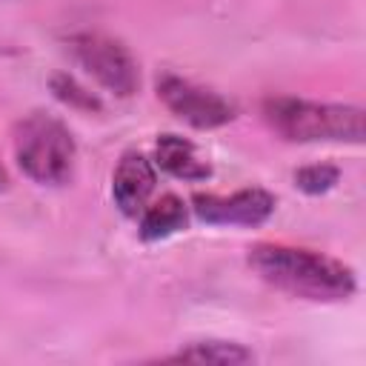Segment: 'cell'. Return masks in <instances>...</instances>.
Masks as SVG:
<instances>
[{"label":"cell","mask_w":366,"mask_h":366,"mask_svg":"<svg viewBox=\"0 0 366 366\" xmlns=\"http://www.w3.org/2000/svg\"><path fill=\"white\" fill-rule=\"evenodd\" d=\"M9 186V174H6V166L0 163V189H6Z\"/></svg>","instance_id":"13"},{"label":"cell","mask_w":366,"mask_h":366,"mask_svg":"<svg viewBox=\"0 0 366 366\" xmlns=\"http://www.w3.org/2000/svg\"><path fill=\"white\" fill-rule=\"evenodd\" d=\"M49 86H51V94H54L60 103H66L69 109H77V112H100V109H103L100 97L92 94L86 86H80L71 74H54V77L49 80Z\"/></svg>","instance_id":"11"},{"label":"cell","mask_w":366,"mask_h":366,"mask_svg":"<svg viewBox=\"0 0 366 366\" xmlns=\"http://www.w3.org/2000/svg\"><path fill=\"white\" fill-rule=\"evenodd\" d=\"M274 194L266 189H237L232 194H194L192 212L209 226H260L274 212Z\"/></svg>","instance_id":"6"},{"label":"cell","mask_w":366,"mask_h":366,"mask_svg":"<svg viewBox=\"0 0 366 366\" xmlns=\"http://www.w3.org/2000/svg\"><path fill=\"white\" fill-rule=\"evenodd\" d=\"M340 180V169L332 163H312L295 172V186L306 194H326Z\"/></svg>","instance_id":"12"},{"label":"cell","mask_w":366,"mask_h":366,"mask_svg":"<svg viewBox=\"0 0 366 366\" xmlns=\"http://www.w3.org/2000/svg\"><path fill=\"white\" fill-rule=\"evenodd\" d=\"M166 360H186V363H220V366H237L254 360L252 349L234 340H194L189 346H180L172 357Z\"/></svg>","instance_id":"10"},{"label":"cell","mask_w":366,"mask_h":366,"mask_svg":"<svg viewBox=\"0 0 366 366\" xmlns=\"http://www.w3.org/2000/svg\"><path fill=\"white\" fill-rule=\"evenodd\" d=\"M11 149L20 172L40 186H63L74 177L77 143L69 126L49 112H29L14 123Z\"/></svg>","instance_id":"3"},{"label":"cell","mask_w":366,"mask_h":366,"mask_svg":"<svg viewBox=\"0 0 366 366\" xmlns=\"http://www.w3.org/2000/svg\"><path fill=\"white\" fill-rule=\"evenodd\" d=\"M249 266L269 286L315 303L349 300L357 289V277L343 260L303 246L257 243L249 249Z\"/></svg>","instance_id":"1"},{"label":"cell","mask_w":366,"mask_h":366,"mask_svg":"<svg viewBox=\"0 0 366 366\" xmlns=\"http://www.w3.org/2000/svg\"><path fill=\"white\" fill-rule=\"evenodd\" d=\"M157 97L177 120L189 123L192 129H220V126L232 123L237 114L232 100H226L214 89L197 86L180 74H160Z\"/></svg>","instance_id":"5"},{"label":"cell","mask_w":366,"mask_h":366,"mask_svg":"<svg viewBox=\"0 0 366 366\" xmlns=\"http://www.w3.org/2000/svg\"><path fill=\"white\" fill-rule=\"evenodd\" d=\"M74 63L114 97H132L140 86L134 54L114 37L100 31H77L66 40Z\"/></svg>","instance_id":"4"},{"label":"cell","mask_w":366,"mask_h":366,"mask_svg":"<svg viewBox=\"0 0 366 366\" xmlns=\"http://www.w3.org/2000/svg\"><path fill=\"white\" fill-rule=\"evenodd\" d=\"M154 160L166 174L177 180L197 183V180L212 177V166L197 154L194 143L180 134H160L154 146Z\"/></svg>","instance_id":"8"},{"label":"cell","mask_w":366,"mask_h":366,"mask_svg":"<svg viewBox=\"0 0 366 366\" xmlns=\"http://www.w3.org/2000/svg\"><path fill=\"white\" fill-rule=\"evenodd\" d=\"M140 237L154 243V240H166L172 234H177L180 229H186L189 223V206L177 197V194H163L160 200L149 203L140 214Z\"/></svg>","instance_id":"9"},{"label":"cell","mask_w":366,"mask_h":366,"mask_svg":"<svg viewBox=\"0 0 366 366\" xmlns=\"http://www.w3.org/2000/svg\"><path fill=\"white\" fill-rule=\"evenodd\" d=\"M157 186V169L143 152H126L112 174V200L126 217H137Z\"/></svg>","instance_id":"7"},{"label":"cell","mask_w":366,"mask_h":366,"mask_svg":"<svg viewBox=\"0 0 366 366\" xmlns=\"http://www.w3.org/2000/svg\"><path fill=\"white\" fill-rule=\"evenodd\" d=\"M263 120L289 143H360L363 109L306 97L263 100Z\"/></svg>","instance_id":"2"}]
</instances>
